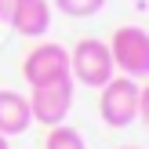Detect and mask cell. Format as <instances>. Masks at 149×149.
Returning a JSON list of instances; mask_svg holds the SVG:
<instances>
[{
  "label": "cell",
  "mask_w": 149,
  "mask_h": 149,
  "mask_svg": "<svg viewBox=\"0 0 149 149\" xmlns=\"http://www.w3.org/2000/svg\"><path fill=\"white\" fill-rule=\"evenodd\" d=\"M69 77H73V84L95 87V91H98L102 84H109V80L116 77L109 44L98 40V36H84V40H77L69 47Z\"/></svg>",
  "instance_id": "1"
},
{
  "label": "cell",
  "mask_w": 149,
  "mask_h": 149,
  "mask_svg": "<svg viewBox=\"0 0 149 149\" xmlns=\"http://www.w3.org/2000/svg\"><path fill=\"white\" fill-rule=\"evenodd\" d=\"M98 91H102L98 95V116L106 120V127H131L138 120V95H142V84L138 80L116 73Z\"/></svg>",
  "instance_id": "2"
},
{
  "label": "cell",
  "mask_w": 149,
  "mask_h": 149,
  "mask_svg": "<svg viewBox=\"0 0 149 149\" xmlns=\"http://www.w3.org/2000/svg\"><path fill=\"white\" fill-rule=\"evenodd\" d=\"M109 55L120 77L149 80V33L142 26H120L109 40Z\"/></svg>",
  "instance_id": "3"
},
{
  "label": "cell",
  "mask_w": 149,
  "mask_h": 149,
  "mask_svg": "<svg viewBox=\"0 0 149 149\" xmlns=\"http://www.w3.org/2000/svg\"><path fill=\"white\" fill-rule=\"evenodd\" d=\"M73 77H62V80H51V84H40V87H29V109H33V124H44V127H58L65 124L73 109Z\"/></svg>",
  "instance_id": "4"
},
{
  "label": "cell",
  "mask_w": 149,
  "mask_h": 149,
  "mask_svg": "<svg viewBox=\"0 0 149 149\" xmlns=\"http://www.w3.org/2000/svg\"><path fill=\"white\" fill-rule=\"evenodd\" d=\"M22 77H26L29 87H40V84L69 77V47H62V44H55V40L36 44L26 55V62H22Z\"/></svg>",
  "instance_id": "5"
},
{
  "label": "cell",
  "mask_w": 149,
  "mask_h": 149,
  "mask_svg": "<svg viewBox=\"0 0 149 149\" xmlns=\"http://www.w3.org/2000/svg\"><path fill=\"white\" fill-rule=\"evenodd\" d=\"M33 127V109H29V98L18 91H7L0 87V135L15 138V135H26Z\"/></svg>",
  "instance_id": "6"
},
{
  "label": "cell",
  "mask_w": 149,
  "mask_h": 149,
  "mask_svg": "<svg viewBox=\"0 0 149 149\" xmlns=\"http://www.w3.org/2000/svg\"><path fill=\"white\" fill-rule=\"evenodd\" d=\"M7 26L18 36H29V40L47 36V29H51V4L47 0H18V7H15Z\"/></svg>",
  "instance_id": "7"
},
{
  "label": "cell",
  "mask_w": 149,
  "mask_h": 149,
  "mask_svg": "<svg viewBox=\"0 0 149 149\" xmlns=\"http://www.w3.org/2000/svg\"><path fill=\"white\" fill-rule=\"evenodd\" d=\"M44 149H87L84 135H80L77 127H69V124H58V127H51L47 142H44Z\"/></svg>",
  "instance_id": "8"
},
{
  "label": "cell",
  "mask_w": 149,
  "mask_h": 149,
  "mask_svg": "<svg viewBox=\"0 0 149 149\" xmlns=\"http://www.w3.org/2000/svg\"><path fill=\"white\" fill-rule=\"evenodd\" d=\"M109 0H55V11L69 15V18H91L106 7Z\"/></svg>",
  "instance_id": "9"
},
{
  "label": "cell",
  "mask_w": 149,
  "mask_h": 149,
  "mask_svg": "<svg viewBox=\"0 0 149 149\" xmlns=\"http://www.w3.org/2000/svg\"><path fill=\"white\" fill-rule=\"evenodd\" d=\"M138 120H142L146 131H149V84L142 87V95H138Z\"/></svg>",
  "instance_id": "10"
},
{
  "label": "cell",
  "mask_w": 149,
  "mask_h": 149,
  "mask_svg": "<svg viewBox=\"0 0 149 149\" xmlns=\"http://www.w3.org/2000/svg\"><path fill=\"white\" fill-rule=\"evenodd\" d=\"M15 7H18V0H0V22H11V15H15Z\"/></svg>",
  "instance_id": "11"
},
{
  "label": "cell",
  "mask_w": 149,
  "mask_h": 149,
  "mask_svg": "<svg viewBox=\"0 0 149 149\" xmlns=\"http://www.w3.org/2000/svg\"><path fill=\"white\" fill-rule=\"evenodd\" d=\"M0 149H11V142H7V138H4V135H0Z\"/></svg>",
  "instance_id": "12"
},
{
  "label": "cell",
  "mask_w": 149,
  "mask_h": 149,
  "mask_svg": "<svg viewBox=\"0 0 149 149\" xmlns=\"http://www.w3.org/2000/svg\"><path fill=\"white\" fill-rule=\"evenodd\" d=\"M124 149H142V146H124Z\"/></svg>",
  "instance_id": "13"
}]
</instances>
